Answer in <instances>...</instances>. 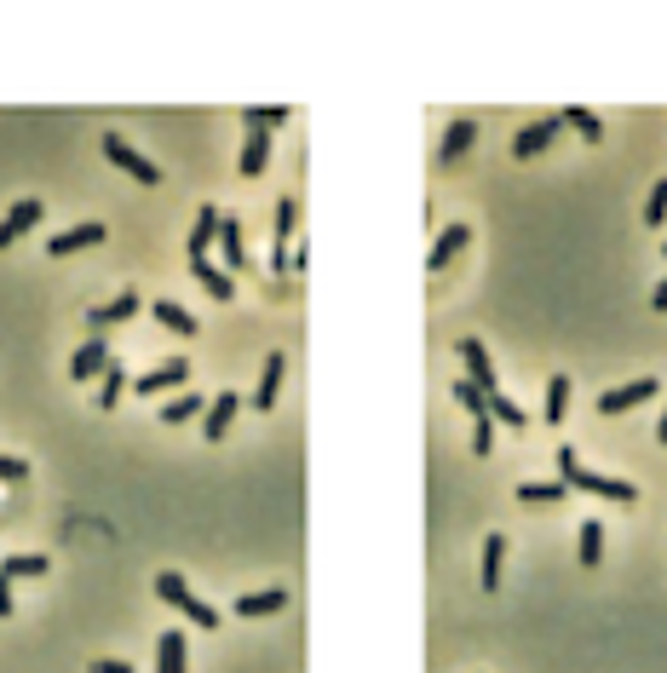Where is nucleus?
Returning a JSON list of instances; mask_svg holds the SVG:
<instances>
[{"label":"nucleus","mask_w":667,"mask_h":673,"mask_svg":"<svg viewBox=\"0 0 667 673\" xmlns=\"http://www.w3.org/2000/svg\"><path fill=\"white\" fill-rule=\"evenodd\" d=\"M248 127H259V133H271V127H282V121H288V110H282V104H259V110H248Z\"/></svg>","instance_id":"35"},{"label":"nucleus","mask_w":667,"mask_h":673,"mask_svg":"<svg viewBox=\"0 0 667 673\" xmlns=\"http://www.w3.org/2000/svg\"><path fill=\"white\" fill-rule=\"evenodd\" d=\"M564 409H570V374H552V380H547V409H541V420H547V426H558V420H564Z\"/></svg>","instance_id":"26"},{"label":"nucleus","mask_w":667,"mask_h":673,"mask_svg":"<svg viewBox=\"0 0 667 673\" xmlns=\"http://www.w3.org/2000/svg\"><path fill=\"white\" fill-rule=\"evenodd\" d=\"M662 219H667V179L650 185V202H644V225H650V231H662Z\"/></svg>","instance_id":"34"},{"label":"nucleus","mask_w":667,"mask_h":673,"mask_svg":"<svg viewBox=\"0 0 667 673\" xmlns=\"http://www.w3.org/2000/svg\"><path fill=\"white\" fill-rule=\"evenodd\" d=\"M575 558H581L587 570L604 558V524H598V518H587V524H581V535H575Z\"/></svg>","instance_id":"24"},{"label":"nucleus","mask_w":667,"mask_h":673,"mask_svg":"<svg viewBox=\"0 0 667 673\" xmlns=\"http://www.w3.org/2000/svg\"><path fill=\"white\" fill-rule=\"evenodd\" d=\"M552 461H558V484H564V489H587V495H598V501H621V507H633V501H639V489L627 484V478H604V472H593L570 443H564Z\"/></svg>","instance_id":"1"},{"label":"nucleus","mask_w":667,"mask_h":673,"mask_svg":"<svg viewBox=\"0 0 667 673\" xmlns=\"http://www.w3.org/2000/svg\"><path fill=\"white\" fill-rule=\"evenodd\" d=\"M282 604H288V593H282V587H259V593H242L230 610H236V616H276Z\"/></svg>","instance_id":"17"},{"label":"nucleus","mask_w":667,"mask_h":673,"mask_svg":"<svg viewBox=\"0 0 667 673\" xmlns=\"http://www.w3.org/2000/svg\"><path fill=\"white\" fill-rule=\"evenodd\" d=\"M92 673H133V668H127V662H110V656H104V662H92Z\"/></svg>","instance_id":"38"},{"label":"nucleus","mask_w":667,"mask_h":673,"mask_svg":"<svg viewBox=\"0 0 667 673\" xmlns=\"http://www.w3.org/2000/svg\"><path fill=\"white\" fill-rule=\"evenodd\" d=\"M650 305H656V311H667V277L656 282V294H650Z\"/></svg>","instance_id":"40"},{"label":"nucleus","mask_w":667,"mask_h":673,"mask_svg":"<svg viewBox=\"0 0 667 673\" xmlns=\"http://www.w3.org/2000/svg\"><path fill=\"white\" fill-rule=\"evenodd\" d=\"M558 127H564V121H558V116H547V121H529V127H518V139H512V156H518V162H524V156H541V150H547V144L558 139Z\"/></svg>","instance_id":"9"},{"label":"nucleus","mask_w":667,"mask_h":673,"mask_svg":"<svg viewBox=\"0 0 667 673\" xmlns=\"http://www.w3.org/2000/svg\"><path fill=\"white\" fill-rule=\"evenodd\" d=\"M104 363H110V346H104V340L92 334L87 346L69 357V380H92V374H104Z\"/></svg>","instance_id":"12"},{"label":"nucleus","mask_w":667,"mask_h":673,"mask_svg":"<svg viewBox=\"0 0 667 673\" xmlns=\"http://www.w3.org/2000/svg\"><path fill=\"white\" fill-rule=\"evenodd\" d=\"M282 369H288V357H282V351H271V357H265V369H259V392H253V409H271V403H276Z\"/></svg>","instance_id":"19"},{"label":"nucleus","mask_w":667,"mask_h":673,"mask_svg":"<svg viewBox=\"0 0 667 673\" xmlns=\"http://www.w3.org/2000/svg\"><path fill=\"white\" fill-rule=\"evenodd\" d=\"M190 662H184V633L179 627H167L156 639V673H184Z\"/></svg>","instance_id":"18"},{"label":"nucleus","mask_w":667,"mask_h":673,"mask_svg":"<svg viewBox=\"0 0 667 673\" xmlns=\"http://www.w3.org/2000/svg\"><path fill=\"white\" fill-rule=\"evenodd\" d=\"M656 438H662V443H667V409H662V420H656Z\"/></svg>","instance_id":"41"},{"label":"nucleus","mask_w":667,"mask_h":673,"mask_svg":"<svg viewBox=\"0 0 667 673\" xmlns=\"http://www.w3.org/2000/svg\"><path fill=\"white\" fill-rule=\"evenodd\" d=\"M127 317H138V294H133V288H127V294H115L110 305H92V311H87L92 328H115V323H127Z\"/></svg>","instance_id":"13"},{"label":"nucleus","mask_w":667,"mask_h":673,"mask_svg":"<svg viewBox=\"0 0 667 673\" xmlns=\"http://www.w3.org/2000/svg\"><path fill=\"white\" fill-rule=\"evenodd\" d=\"M213 236H219V208H202L196 213V225H190V259H207V248H213Z\"/></svg>","instance_id":"21"},{"label":"nucleus","mask_w":667,"mask_h":673,"mask_svg":"<svg viewBox=\"0 0 667 673\" xmlns=\"http://www.w3.org/2000/svg\"><path fill=\"white\" fill-rule=\"evenodd\" d=\"M190 271H196V282H202L213 300H230L236 294V282H230V271H219L213 259H190Z\"/></svg>","instance_id":"22"},{"label":"nucleus","mask_w":667,"mask_h":673,"mask_svg":"<svg viewBox=\"0 0 667 673\" xmlns=\"http://www.w3.org/2000/svg\"><path fill=\"white\" fill-rule=\"evenodd\" d=\"M0 576H6V581L46 576V553H6V558H0Z\"/></svg>","instance_id":"27"},{"label":"nucleus","mask_w":667,"mask_h":673,"mask_svg":"<svg viewBox=\"0 0 667 673\" xmlns=\"http://www.w3.org/2000/svg\"><path fill=\"white\" fill-rule=\"evenodd\" d=\"M455 403H460V409H466L472 420H478V415H489V397H483L478 386H472V380H455Z\"/></svg>","instance_id":"31"},{"label":"nucleus","mask_w":667,"mask_h":673,"mask_svg":"<svg viewBox=\"0 0 667 673\" xmlns=\"http://www.w3.org/2000/svg\"><path fill=\"white\" fill-rule=\"evenodd\" d=\"M466 242H472V225H449V231L432 242V254H426V271H432V277H437V271H449V259H455Z\"/></svg>","instance_id":"11"},{"label":"nucleus","mask_w":667,"mask_h":673,"mask_svg":"<svg viewBox=\"0 0 667 673\" xmlns=\"http://www.w3.org/2000/svg\"><path fill=\"white\" fill-rule=\"evenodd\" d=\"M489 420H506V426H524V409H518V403H512V397L506 392H489Z\"/></svg>","instance_id":"33"},{"label":"nucleus","mask_w":667,"mask_h":673,"mask_svg":"<svg viewBox=\"0 0 667 673\" xmlns=\"http://www.w3.org/2000/svg\"><path fill=\"white\" fill-rule=\"evenodd\" d=\"M127 392V374H121V363H104V374H98V409H115V397Z\"/></svg>","instance_id":"29"},{"label":"nucleus","mask_w":667,"mask_h":673,"mask_svg":"<svg viewBox=\"0 0 667 673\" xmlns=\"http://www.w3.org/2000/svg\"><path fill=\"white\" fill-rule=\"evenodd\" d=\"M460 363H466V380H472L483 397L501 392V380H495V363H489V351H483L478 334H466V340H460Z\"/></svg>","instance_id":"4"},{"label":"nucleus","mask_w":667,"mask_h":673,"mask_svg":"<svg viewBox=\"0 0 667 673\" xmlns=\"http://www.w3.org/2000/svg\"><path fill=\"white\" fill-rule=\"evenodd\" d=\"M190 380V363L184 357H167V363H156V369H144L133 380V392L138 397H156V392H173V386H184Z\"/></svg>","instance_id":"5"},{"label":"nucleus","mask_w":667,"mask_h":673,"mask_svg":"<svg viewBox=\"0 0 667 673\" xmlns=\"http://www.w3.org/2000/svg\"><path fill=\"white\" fill-rule=\"evenodd\" d=\"M656 397V380H633V386H616V392L598 397V415H627V409H639Z\"/></svg>","instance_id":"8"},{"label":"nucleus","mask_w":667,"mask_h":673,"mask_svg":"<svg viewBox=\"0 0 667 673\" xmlns=\"http://www.w3.org/2000/svg\"><path fill=\"white\" fill-rule=\"evenodd\" d=\"M156 593H161V604L184 610V616H190L196 627H219V610H213L207 599H196V593H190V581H184L179 570H161V576H156Z\"/></svg>","instance_id":"2"},{"label":"nucleus","mask_w":667,"mask_h":673,"mask_svg":"<svg viewBox=\"0 0 667 673\" xmlns=\"http://www.w3.org/2000/svg\"><path fill=\"white\" fill-rule=\"evenodd\" d=\"M501 564H506V535H483V593H495L501 587Z\"/></svg>","instance_id":"20"},{"label":"nucleus","mask_w":667,"mask_h":673,"mask_svg":"<svg viewBox=\"0 0 667 673\" xmlns=\"http://www.w3.org/2000/svg\"><path fill=\"white\" fill-rule=\"evenodd\" d=\"M294 219H299L294 196H282V202H276V231H271V271H288V236H294Z\"/></svg>","instance_id":"10"},{"label":"nucleus","mask_w":667,"mask_h":673,"mask_svg":"<svg viewBox=\"0 0 667 673\" xmlns=\"http://www.w3.org/2000/svg\"><path fill=\"white\" fill-rule=\"evenodd\" d=\"M23 472H29V461H18V455H0V484H18Z\"/></svg>","instance_id":"37"},{"label":"nucleus","mask_w":667,"mask_h":673,"mask_svg":"<svg viewBox=\"0 0 667 673\" xmlns=\"http://www.w3.org/2000/svg\"><path fill=\"white\" fill-rule=\"evenodd\" d=\"M35 225H41V202H35V196L12 202V208H6V219H0V248H12V242H18L23 231H35Z\"/></svg>","instance_id":"7"},{"label":"nucleus","mask_w":667,"mask_h":673,"mask_svg":"<svg viewBox=\"0 0 667 673\" xmlns=\"http://www.w3.org/2000/svg\"><path fill=\"white\" fill-rule=\"evenodd\" d=\"M150 311H156V323H161V328H173V334H184V340L196 334V317H190V311H184L179 300H156Z\"/></svg>","instance_id":"25"},{"label":"nucleus","mask_w":667,"mask_h":673,"mask_svg":"<svg viewBox=\"0 0 667 673\" xmlns=\"http://www.w3.org/2000/svg\"><path fill=\"white\" fill-rule=\"evenodd\" d=\"M213 242H219V254H225L230 271L248 259V248H242V219H236V213H219V236H213Z\"/></svg>","instance_id":"14"},{"label":"nucleus","mask_w":667,"mask_h":673,"mask_svg":"<svg viewBox=\"0 0 667 673\" xmlns=\"http://www.w3.org/2000/svg\"><path fill=\"white\" fill-rule=\"evenodd\" d=\"M518 501H529V507H552V501H564V484H518Z\"/></svg>","instance_id":"32"},{"label":"nucleus","mask_w":667,"mask_h":673,"mask_svg":"<svg viewBox=\"0 0 667 673\" xmlns=\"http://www.w3.org/2000/svg\"><path fill=\"white\" fill-rule=\"evenodd\" d=\"M236 409H242V397H236V392H219L213 403H207L202 432H207V438H225V432H230V420H236Z\"/></svg>","instance_id":"15"},{"label":"nucleus","mask_w":667,"mask_h":673,"mask_svg":"<svg viewBox=\"0 0 667 673\" xmlns=\"http://www.w3.org/2000/svg\"><path fill=\"white\" fill-rule=\"evenodd\" d=\"M190 415H202V397H196V392H179L167 409H161V420H167V426H179V420H190Z\"/></svg>","instance_id":"30"},{"label":"nucleus","mask_w":667,"mask_h":673,"mask_svg":"<svg viewBox=\"0 0 667 673\" xmlns=\"http://www.w3.org/2000/svg\"><path fill=\"white\" fill-rule=\"evenodd\" d=\"M472 139H478V121H449V133H443V150H437V156H443V162H455V156H466V150H472Z\"/></svg>","instance_id":"23"},{"label":"nucleus","mask_w":667,"mask_h":673,"mask_svg":"<svg viewBox=\"0 0 667 673\" xmlns=\"http://www.w3.org/2000/svg\"><path fill=\"white\" fill-rule=\"evenodd\" d=\"M265 162H271V133L248 127V139H242V179H259Z\"/></svg>","instance_id":"16"},{"label":"nucleus","mask_w":667,"mask_h":673,"mask_svg":"<svg viewBox=\"0 0 667 673\" xmlns=\"http://www.w3.org/2000/svg\"><path fill=\"white\" fill-rule=\"evenodd\" d=\"M104 156H110L121 173H133L138 185H161V167L144 156V150H133V144L121 139V133H104Z\"/></svg>","instance_id":"3"},{"label":"nucleus","mask_w":667,"mask_h":673,"mask_svg":"<svg viewBox=\"0 0 667 673\" xmlns=\"http://www.w3.org/2000/svg\"><path fill=\"white\" fill-rule=\"evenodd\" d=\"M472 449H478V455H489V449H495V420H489V415L472 420Z\"/></svg>","instance_id":"36"},{"label":"nucleus","mask_w":667,"mask_h":673,"mask_svg":"<svg viewBox=\"0 0 667 673\" xmlns=\"http://www.w3.org/2000/svg\"><path fill=\"white\" fill-rule=\"evenodd\" d=\"M558 121H564V127H575V133H581L587 144H598V139H604V121H598L593 110H587V104H570V110H564Z\"/></svg>","instance_id":"28"},{"label":"nucleus","mask_w":667,"mask_h":673,"mask_svg":"<svg viewBox=\"0 0 667 673\" xmlns=\"http://www.w3.org/2000/svg\"><path fill=\"white\" fill-rule=\"evenodd\" d=\"M0 616H12V581L0 576Z\"/></svg>","instance_id":"39"},{"label":"nucleus","mask_w":667,"mask_h":673,"mask_svg":"<svg viewBox=\"0 0 667 673\" xmlns=\"http://www.w3.org/2000/svg\"><path fill=\"white\" fill-rule=\"evenodd\" d=\"M104 242V225L98 219H81V225H69V231H58L52 242H46V254L64 259V254H81V248H98Z\"/></svg>","instance_id":"6"}]
</instances>
